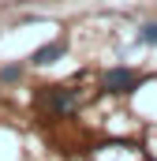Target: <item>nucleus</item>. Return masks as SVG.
<instances>
[{
	"mask_svg": "<svg viewBox=\"0 0 157 161\" xmlns=\"http://www.w3.org/2000/svg\"><path fill=\"white\" fill-rule=\"evenodd\" d=\"M138 41H146V45H157V23H146V26H138Z\"/></svg>",
	"mask_w": 157,
	"mask_h": 161,
	"instance_id": "20e7f679",
	"label": "nucleus"
},
{
	"mask_svg": "<svg viewBox=\"0 0 157 161\" xmlns=\"http://www.w3.org/2000/svg\"><path fill=\"white\" fill-rule=\"evenodd\" d=\"M19 79H23V68H19V64H8V68L0 71V82H19Z\"/></svg>",
	"mask_w": 157,
	"mask_h": 161,
	"instance_id": "39448f33",
	"label": "nucleus"
},
{
	"mask_svg": "<svg viewBox=\"0 0 157 161\" xmlns=\"http://www.w3.org/2000/svg\"><path fill=\"white\" fill-rule=\"evenodd\" d=\"M64 56H68V38H56V41H49V45H41L38 53L30 56V64L34 68H49V64H56Z\"/></svg>",
	"mask_w": 157,
	"mask_h": 161,
	"instance_id": "7ed1b4c3",
	"label": "nucleus"
},
{
	"mask_svg": "<svg viewBox=\"0 0 157 161\" xmlns=\"http://www.w3.org/2000/svg\"><path fill=\"white\" fill-rule=\"evenodd\" d=\"M142 82H146V79H142L135 68H109V71L101 75V90H105V94H120V97H127V94H135Z\"/></svg>",
	"mask_w": 157,
	"mask_h": 161,
	"instance_id": "f03ea898",
	"label": "nucleus"
},
{
	"mask_svg": "<svg viewBox=\"0 0 157 161\" xmlns=\"http://www.w3.org/2000/svg\"><path fill=\"white\" fill-rule=\"evenodd\" d=\"M38 105L49 109L52 116H68V113L78 109V97H75V90H68V86H41L38 90Z\"/></svg>",
	"mask_w": 157,
	"mask_h": 161,
	"instance_id": "f257e3e1",
	"label": "nucleus"
}]
</instances>
